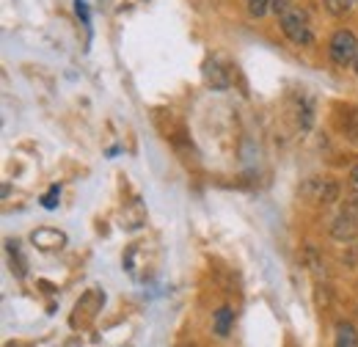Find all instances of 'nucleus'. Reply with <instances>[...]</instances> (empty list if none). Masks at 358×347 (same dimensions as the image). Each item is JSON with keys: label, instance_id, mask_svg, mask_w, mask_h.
Listing matches in <instances>:
<instances>
[{"label": "nucleus", "instance_id": "4", "mask_svg": "<svg viewBox=\"0 0 358 347\" xmlns=\"http://www.w3.org/2000/svg\"><path fill=\"white\" fill-rule=\"evenodd\" d=\"M42 251H55V248H64V243H66V237L61 234V232H55V229H39V232H34V237H31Z\"/></svg>", "mask_w": 358, "mask_h": 347}, {"label": "nucleus", "instance_id": "3", "mask_svg": "<svg viewBox=\"0 0 358 347\" xmlns=\"http://www.w3.org/2000/svg\"><path fill=\"white\" fill-rule=\"evenodd\" d=\"M331 234L336 237V240H353L358 234V215L356 210H342L339 215L334 218V226H331Z\"/></svg>", "mask_w": 358, "mask_h": 347}, {"label": "nucleus", "instance_id": "10", "mask_svg": "<svg viewBox=\"0 0 358 347\" xmlns=\"http://www.w3.org/2000/svg\"><path fill=\"white\" fill-rule=\"evenodd\" d=\"M58 196H61V190H58V185H52V187H50V193L45 196V207H47V210H52V207L58 204V201H55Z\"/></svg>", "mask_w": 358, "mask_h": 347}, {"label": "nucleus", "instance_id": "9", "mask_svg": "<svg viewBox=\"0 0 358 347\" xmlns=\"http://www.w3.org/2000/svg\"><path fill=\"white\" fill-rule=\"evenodd\" d=\"M350 201L358 207V166H353L350 171Z\"/></svg>", "mask_w": 358, "mask_h": 347}, {"label": "nucleus", "instance_id": "7", "mask_svg": "<svg viewBox=\"0 0 358 347\" xmlns=\"http://www.w3.org/2000/svg\"><path fill=\"white\" fill-rule=\"evenodd\" d=\"M353 6H356V0H325V8H328L334 17H345Z\"/></svg>", "mask_w": 358, "mask_h": 347}, {"label": "nucleus", "instance_id": "8", "mask_svg": "<svg viewBox=\"0 0 358 347\" xmlns=\"http://www.w3.org/2000/svg\"><path fill=\"white\" fill-rule=\"evenodd\" d=\"M273 6V0H245V8L251 17H265Z\"/></svg>", "mask_w": 358, "mask_h": 347}, {"label": "nucleus", "instance_id": "11", "mask_svg": "<svg viewBox=\"0 0 358 347\" xmlns=\"http://www.w3.org/2000/svg\"><path fill=\"white\" fill-rule=\"evenodd\" d=\"M289 6V0H273V6H270V11H275V14H281L284 8Z\"/></svg>", "mask_w": 358, "mask_h": 347}, {"label": "nucleus", "instance_id": "1", "mask_svg": "<svg viewBox=\"0 0 358 347\" xmlns=\"http://www.w3.org/2000/svg\"><path fill=\"white\" fill-rule=\"evenodd\" d=\"M278 22H281V31L284 36L298 47H309L314 42V31H312V20L309 14L301 8V6H287L281 14H278Z\"/></svg>", "mask_w": 358, "mask_h": 347}, {"label": "nucleus", "instance_id": "6", "mask_svg": "<svg viewBox=\"0 0 358 347\" xmlns=\"http://www.w3.org/2000/svg\"><path fill=\"white\" fill-rule=\"evenodd\" d=\"M231 320H234V311H231L229 306H221V309L215 311V317H213V328H215L218 337H229V331H231Z\"/></svg>", "mask_w": 358, "mask_h": 347}, {"label": "nucleus", "instance_id": "12", "mask_svg": "<svg viewBox=\"0 0 358 347\" xmlns=\"http://www.w3.org/2000/svg\"><path fill=\"white\" fill-rule=\"evenodd\" d=\"M353 64H356V72H358V52H356V61H353Z\"/></svg>", "mask_w": 358, "mask_h": 347}, {"label": "nucleus", "instance_id": "5", "mask_svg": "<svg viewBox=\"0 0 358 347\" xmlns=\"http://www.w3.org/2000/svg\"><path fill=\"white\" fill-rule=\"evenodd\" d=\"M334 347H358V331L350 323H336Z\"/></svg>", "mask_w": 358, "mask_h": 347}, {"label": "nucleus", "instance_id": "2", "mask_svg": "<svg viewBox=\"0 0 358 347\" xmlns=\"http://www.w3.org/2000/svg\"><path fill=\"white\" fill-rule=\"evenodd\" d=\"M328 52H331V61L336 66H348L356 61V52H358V39L353 36V31H336L331 36V44H328Z\"/></svg>", "mask_w": 358, "mask_h": 347}]
</instances>
